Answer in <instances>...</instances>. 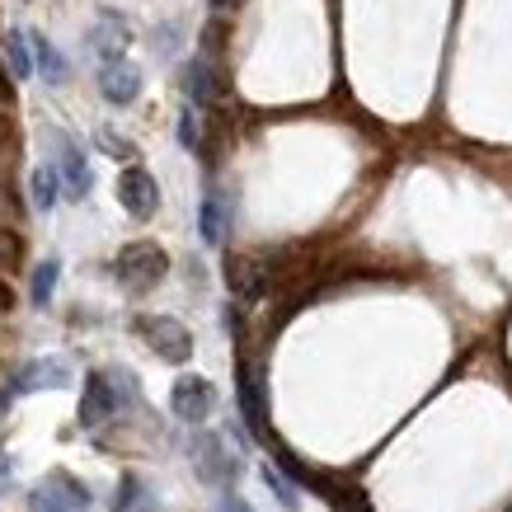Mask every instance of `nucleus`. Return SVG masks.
I'll use <instances>...</instances> for the list:
<instances>
[{
    "mask_svg": "<svg viewBox=\"0 0 512 512\" xmlns=\"http://www.w3.org/2000/svg\"><path fill=\"white\" fill-rule=\"evenodd\" d=\"M165 278H170V254H165L156 240H132V245H123L118 259H113V282H118L127 296L156 292Z\"/></svg>",
    "mask_w": 512,
    "mask_h": 512,
    "instance_id": "obj_1",
    "label": "nucleus"
},
{
    "mask_svg": "<svg viewBox=\"0 0 512 512\" xmlns=\"http://www.w3.org/2000/svg\"><path fill=\"white\" fill-rule=\"evenodd\" d=\"M235 404H240V419H245V433L254 442H268L273 447V433H268V381L264 367L240 357L235 362Z\"/></svg>",
    "mask_w": 512,
    "mask_h": 512,
    "instance_id": "obj_2",
    "label": "nucleus"
},
{
    "mask_svg": "<svg viewBox=\"0 0 512 512\" xmlns=\"http://www.w3.org/2000/svg\"><path fill=\"white\" fill-rule=\"evenodd\" d=\"M29 512H94V494L71 470H47L29 489Z\"/></svg>",
    "mask_w": 512,
    "mask_h": 512,
    "instance_id": "obj_3",
    "label": "nucleus"
},
{
    "mask_svg": "<svg viewBox=\"0 0 512 512\" xmlns=\"http://www.w3.org/2000/svg\"><path fill=\"white\" fill-rule=\"evenodd\" d=\"M188 461H193V475L212 489H231L240 480V456H231V447L221 442L217 433H193L188 437Z\"/></svg>",
    "mask_w": 512,
    "mask_h": 512,
    "instance_id": "obj_4",
    "label": "nucleus"
},
{
    "mask_svg": "<svg viewBox=\"0 0 512 512\" xmlns=\"http://www.w3.org/2000/svg\"><path fill=\"white\" fill-rule=\"evenodd\" d=\"M137 334L146 339V348H151L160 362L184 367L188 357H193V334H188V325L174 320V315H137Z\"/></svg>",
    "mask_w": 512,
    "mask_h": 512,
    "instance_id": "obj_5",
    "label": "nucleus"
},
{
    "mask_svg": "<svg viewBox=\"0 0 512 512\" xmlns=\"http://www.w3.org/2000/svg\"><path fill=\"white\" fill-rule=\"evenodd\" d=\"M71 386V367L62 357H38V362H24L5 386H0V414L19 400V395H33V390H66Z\"/></svg>",
    "mask_w": 512,
    "mask_h": 512,
    "instance_id": "obj_6",
    "label": "nucleus"
},
{
    "mask_svg": "<svg viewBox=\"0 0 512 512\" xmlns=\"http://www.w3.org/2000/svg\"><path fill=\"white\" fill-rule=\"evenodd\" d=\"M170 409H174V419H184L188 428H202V423L212 419V409H217V386L198 372H184L170 386Z\"/></svg>",
    "mask_w": 512,
    "mask_h": 512,
    "instance_id": "obj_7",
    "label": "nucleus"
},
{
    "mask_svg": "<svg viewBox=\"0 0 512 512\" xmlns=\"http://www.w3.org/2000/svg\"><path fill=\"white\" fill-rule=\"evenodd\" d=\"M123 409H118V395H113V381L104 367H94V372H85V390H80V428L85 433H94V428H104L109 419H118Z\"/></svg>",
    "mask_w": 512,
    "mask_h": 512,
    "instance_id": "obj_8",
    "label": "nucleus"
},
{
    "mask_svg": "<svg viewBox=\"0 0 512 512\" xmlns=\"http://www.w3.org/2000/svg\"><path fill=\"white\" fill-rule=\"evenodd\" d=\"M118 202H123V212L132 221H151L160 212V184L151 170H141V165H127L118 174Z\"/></svg>",
    "mask_w": 512,
    "mask_h": 512,
    "instance_id": "obj_9",
    "label": "nucleus"
},
{
    "mask_svg": "<svg viewBox=\"0 0 512 512\" xmlns=\"http://www.w3.org/2000/svg\"><path fill=\"white\" fill-rule=\"evenodd\" d=\"M268 278H273V268H268L264 254H231L226 259V287L240 301H259L268 292Z\"/></svg>",
    "mask_w": 512,
    "mask_h": 512,
    "instance_id": "obj_10",
    "label": "nucleus"
},
{
    "mask_svg": "<svg viewBox=\"0 0 512 512\" xmlns=\"http://www.w3.org/2000/svg\"><path fill=\"white\" fill-rule=\"evenodd\" d=\"M235 221V202L226 188H207L198 202V235L202 245H226V231Z\"/></svg>",
    "mask_w": 512,
    "mask_h": 512,
    "instance_id": "obj_11",
    "label": "nucleus"
},
{
    "mask_svg": "<svg viewBox=\"0 0 512 512\" xmlns=\"http://www.w3.org/2000/svg\"><path fill=\"white\" fill-rule=\"evenodd\" d=\"M57 170H62V184H66V198H85L94 184V174H90V160H85V151H80V141L62 137L57 132Z\"/></svg>",
    "mask_w": 512,
    "mask_h": 512,
    "instance_id": "obj_12",
    "label": "nucleus"
},
{
    "mask_svg": "<svg viewBox=\"0 0 512 512\" xmlns=\"http://www.w3.org/2000/svg\"><path fill=\"white\" fill-rule=\"evenodd\" d=\"M179 85H184V94L193 99V104H217L221 94H226L221 71H217V62H212V57H193V62H184Z\"/></svg>",
    "mask_w": 512,
    "mask_h": 512,
    "instance_id": "obj_13",
    "label": "nucleus"
},
{
    "mask_svg": "<svg viewBox=\"0 0 512 512\" xmlns=\"http://www.w3.org/2000/svg\"><path fill=\"white\" fill-rule=\"evenodd\" d=\"M99 94L109 99V104H132L141 94V66H132L127 57H118V62H104L99 66Z\"/></svg>",
    "mask_w": 512,
    "mask_h": 512,
    "instance_id": "obj_14",
    "label": "nucleus"
},
{
    "mask_svg": "<svg viewBox=\"0 0 512 512\" xmlns=\"http://www.w3.org/2000/svg\"><path fill=\"white\" fill-rule=\"evenodd\" d=\"M127 43H132V24H127L123 15H113V10H104V15L94 19L90 29V47L104 57V62H118L127 52Z\"/></svg>",
    "mask_w": 512,
    "mask_h": 512,
    "instance_id": "obj_15",
    "label": "nucleus"
},
{
    "mask_svg": "<svg viewBox=\"0 0 512 512\" xmlns=\"http://www.w3.org/2000/svg\"><path fill=\"white\" fill-rule=\"evenodd\" d=\"M113 512H156L160 503L151 498V489H146V480H141L137 470H127V475H118V489H113Z\"/></svg>",
    "mask_w": 512,
    "mask_h": 512,
    "instance_id": "obj_16",
    "label": "nucleus"
},
{
    "mask_svg": "<svg viewBox=\"0 0 512 512\" xmlns=\"http://www.w3.org/2000/svg\"><path fill=\"white\" fill-rule=\"evenodd\" d=\"M29 43H33V66L43 71L47 85H66V76H71V66H66V57L57 52V43H47L43 33H33Z\"/></svg>",
    "mask_w": 512,
    "mask_h": 512,
    "instance_id": "obj_17",
    "label": "nucleus"
},
{
    "mask_svg": "<svg viewBox=\"0 0 512 512\" xmlns=\"http://www.w3.org/2000/svg\"><path fill=\"white\" fill-rule=\"evenodd\" d=\"M62 170L57 165H38V170L29 174V193H33V207L38 212H52L57 207V198H62Z\"/></svg>",
    "mask_w": 512,
    "mask_h": 512,
    "instance_id": "obj_18",
    "label": "nucleus"
},
{
    "mask_svg": "<svg viewBox=\"0 0 512 512\" xmlns=\"http://www.w3.org/2000/svg\"><path fill=\"white\" fill-rule=\"evenodd\" d=\"M57 278H62V259H43V264L33 268V278H29V301L38 306V311H43V306H52Z\"/></svg>",
    "mask_w": 512,
    "mask_h": 512,
    "instance_id": "obj_19",
    "label": "nucleus"
},
{
    "mask_svg": "<svg viewBox=\"0 0 512 512\" xmlns=\"http://www.w3.org/2000/svg\"><path fill=\"white\" fill-rule=\"evenodd\" d=\"M109 372V381H113V395H118V409H137L141 404V386H137V376L127 372V367H104Z\"/></svg>",
    "mask_w": 512,
    "mask_h": 512,
    "instance_id": "obj_20",
    "label": "nucleus"
},
{
    "mask_svg": "<svg viewBox=\"0 0 512 512\" xmlns=\"http://www.w3.org/2000/svg\"><path fill=\"white\" fill-rule=\"evenodd\" d=\"M29 38H24V33L19 29H10L5 33V57H10V76L15 80H29V71H33V57H29Z\"/></svg>",
    "mask_w": 512,
    "mask_h": 512,
    "instance_id": "obj_21",
    "label": "nucleus"
},
{
    "mask_svg": "<svg viewBox=\"0 0 512 512\" xmlns=\"http://www.w3.org/2000/svg\"><path fill=\"white\" fill-rule=\"evenodd\" d=\"M259 475H264L268 494L278 498V503H282V508H287V512H296V508H301V494H296V484L287 480V475H282L278 466H264V470H259Z\"/></svg>",
    "mask_w": 512,
    "mask_h": 512,
    "instance_id": "obj_22",
    "label": "nucleus"
},
{
    "mask_svg": "<svg viewBox=\"0 0 512 512\" xmlns=\"http://www.w3.org/2000/svg\"><path fill=\"white\" fill-rule=\"evenodd\" d=\"M94 146H99L109 160H127V165L137 160V146H132L123 132H113V127H99V132H94Z\"/></svg>",
    "mask_w": 512,
    "mask_h": 512,
    "instance_id": "obj_23",
    "label": "nucleus"
},
{
    "mask_svg": "<svg viewBox=\"0 0 512 512\" xmlns=\"http://www.w3.org/2000/svg\"><path fill=\"white\" fill-rule=\"evenodd\" d=\"M19 264H24V240L15 226H0V273L10 278V273H19Z\"/></svg>",
    "mask_w": 512,
    "mask_h": 512,
    "instance_id": "obj_24",
    "label": "nucleus"
},
{
    "mask_svg": "<svg viewBox=\"0 0 512 512\" xmlns=\"http://www.w3.org/2000/svg\"><path fill=\"white\" fill-rule=\"evenodd\" d=\"M179 146H184V151H202V123L193 109L179 113Z\"/></svg>",
    "mask_w": 512,
    "mask_h": 512,
    "instance_id": "obj_25",
    "label": "nucleus"
},
{
    "mask_svg": "<svg viewBox=\"0 0 512 512\" xmlns=\"http://www.w3.org/2000/svg\"><path fill=\"white\" fill-rule=\"evenodd\" d=\"M221 325H226V334H231V339H240V329H245V320H240V306H226Z\"/></svg>",
    "mask_w": 512,
    "mask_h": 512,
    "instance_id": "obj_26",
    "label": "nucleus"
},
{
    "mask_svg": "<svg viewBox=\"0 0 512 512\" xmlns=\"http://www.w3.org/2000/svg\"><path fill=\"white\" fill-rule=\"evenodd\" d=\"M221 512H249V503L235 494V489H226V494H221Z\"/></svg>",
    "mask_w": 512,
    "mask_h": 512,
    "instance_id": "obj_27",
    "label": "nucleus"
},
{
    "mask_svg": "<svg viewBox=\"0 0 512 512\" xmlns=\"http://www.w3.org/2000/svg\"><path fill=\"white\" fill-rule=\"evenodd\" d=\"M10 480H15V461H10V456L0 451V494L10 489Z\"/></svg>",
    "mask_w": 512,
    "mask_h": 512,
    "instance_id": "obj_28",
    "label": "nucleus"
},
{
    "mask_svg": "<svg viewBox=\"0 0 512 512\" xmlns=\"http://www.w3.org/2000/svg\"><path fill=\"white\" fill-rule=\"evenodd\" d=\"M10 306H15V296H10V287L0 282V311H10Z\"/></svg>",
    "mask_w": 512,
    "mask_h": 512,
    "instance_id": "obj_29",
    "label": "nucleus"
},
{
    "mask_svg": "<svg viewBox=\"0 0 512 512\" xmlns=\"http://www.w3.org/2000/svg\"><path fill=\"white\" fill-rule=\"evenodd\" d=\"M5 132H10V118H5V109H0V141H5Z\"/></svg>",
    "mask_w": 512,
    "mask_h": 512,
    "instance_id": "obj_30",
    "label": "nucleus"
},
{
    "mask_svg": "<svg viewBox=\"0 0 512 512\" xmlns=\"http://www.w3.org/2000/svg\"><path fill=\"white\" fill-rule=\"evenodd\" d=\"M212 5H217V10H231V5H240V0H212Z\"/></svg>",
    "mask_w": 512,
    "mask_h": 512,
    "instance_id": "obj_31",
    "label": "nucleus"
},
{
    "mask_svg": "<svg viewBox=\"0 0 512 512\" xmlns=\"http://www.w3.org/2000/svg\"><path fill=\"white\" fill-rule=\"evenodd\" d=\"M0 99H5V76H0Z\"/></svg>",
    "mask_w": 512,
    "mask_h": 512,
    "instance_id": "obj_32",
    "label": "nucleus"
}]
</instances>
